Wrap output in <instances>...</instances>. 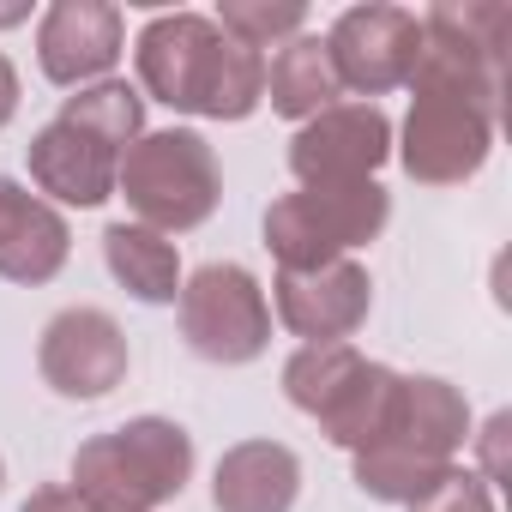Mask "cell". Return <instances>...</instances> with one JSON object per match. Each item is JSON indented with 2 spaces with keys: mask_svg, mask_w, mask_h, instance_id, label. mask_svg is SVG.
I'll use <instances>...</instances> for the list:
<instances>
[{
  "mask_svg": "<svg viewBox=\"0 0 512 512\" xmlns=\"http://www.w3.org/2000/svg\"><path fill=\"white\" fill-rule=\"evenodd\" d=\"M416 19H422V55L410 67V115L392 151L410 181L458 187L494 151L512 13L500 0H464V7L440 0Z\"/></svg>",
  "mask_w": 512,
  "mask_h": 512,
  "instance_id": "1",
  "label": "cell"
},
{
  "mask_svg": "<svg viewBox=\"0 0 512 512\" xmlns=\"http://www.w3.org/2000/svg\"><path fill=\"white\" fill-rule=\"evenodd\" d=\"M133 67H139V97L175 115L247 121L266 103V55L223 37L217 19L205 13H157L133 43Z\"/></svg>",
  "mask_w": 512,
  "mask_h": 512,
  "instance_id": "2",
  "label": "cell"
},
{
  "mask_svg": "<svg viewBox=\"0 0 512 512\" xmlns=\"http://www.w3.org/2000/svg\"><path fill=\"white\" fill-rule=\"evenodd\" d=\"M193 482V434L169 416H133L109 434L79 440L73 494L85 512H157Z\"/></svg>",
  "mask_w": 512,
  "mask_h": 512,
  "instance_id": "3",
  "label": "cell"
},
{
  "mask_svg": "<svg viewBox=\"0 0 512 512\" xmlns=\"http://www.w3.org/2000/svg\"><path fill=\"white\" fill-rule=\"evenodd\" d=\"M398 386L404 374H392L386 362H368L356 344H302L284 362V398L302 416H314L320 434L350 458L386 434L398 410Z\"/></svg>",
  "mask_w": 512,
  "mask_h": 512,
  "instance_id": "4",
  "label": "cell"
},
{
  "mask_svg": "<svg viewBox=\"0 0 512 512\" xmlns=\"http://www.w3.org/2000/svg\"><path fill=\"white\" fill-rule=\"evenodd\" d=\"M115 193L127 199L133 223L175 241L223 205V169H217V151L193 127H163V133H139V145H127V157L115 169Z\"/></svg>",
  "mask_w": 512,
  "mask_h": 512,
  "instance_id": "5",
  "label": "cell"
},
{
  "mask_svg": "<svg viewBox=\"0 0 512 512\" xmlns=\"http://www.w3.org/2000/svg\"><path fill=\"white\" fill-rule=\"evenodd\" d=\"M392 217V193L380 181H350V187H296L266 205V247L278 272H308L350 260L368 247Z\"/></svg>",
  "mask_w": 512,
  "mask_h": 512,
  "instance_id": "6",
  "label": "cell"
},
{
  "mask_svg": "<svg viewBox=\"0 0 512 512\" xmlns=\"http://www.w3.org/2000/svg\"><path fill=\"white\" fill-rule=\"evenodd\" d=\"M175 314H181V338L199 362L241 368V362H260L272 350V302H266L260 278L235 260L199 266L181 284Z\"/></svg>",
  "mask_w": 512,
  "mask_h": 512,
  "instance_id": "7",
  "label": "cell"
},
{
  "mask_svg": "<svg viewBox=\"0 0 512 512\" xmlns=\"http://www.w3.org/2000/svg\"><path fill=\"white\" fill-rule=\"evenodd\" d=\"M416 55H422V19L404 7H386V0L344 7L326 31V61L338 73V91H356L368 103L410 85Z\"/></svg>",
  "mask_w": 512,
  "mask_h": 512,
  "instance_id": "8",
  "label": "cell"
},
{
  "mask_svg": "<svg viewBox=\"0 0 512 512\" xmlns=\"http://www.w3.org/2000/svg\"><path fill=\"white\" fill-rule=\"evenodd\" d=\"M127 332L115 314L103 308H61L43 338H37V368H43V386L73 398V404H97L109 398L121 380H127Z\"/></svg>",
  "mask_w": 512,
  "mask_h": 512,
  "instance_id": "9",
  "label": "cell"
},
{
  "mask_svg": "<svg viewBox=\"0 0 512 512\" xmlns=\"http://www.w3.org/2000/svg\"><path fill=\"white\" fill-rule=\"evenodd\" d=\"M392 157V121L380 103H332L290 139V175L296 187H350L374 181V169Z\"/></svg>",
  "mask_w": 512,
  "mask_h": 512,
  "instance_id": "10",
  "label": "cell"
},
{
  "mask_svg": "<svg viewBox=\"0 0 512 512\" xmlns=\"http://www.w3.org/2000/svg\"><path fill=\"white\" fill-rule=\"evenodd\" d=\"M127 55V19L109 0H55L37 19V67L61 91L103 85Z\"/></svg>",
  "mask_w": 512,
  "mask_h": 512,
  "instance_id": "11",
  "label": "cell"
},
{
  "mask_svg": "<svg viewBox=\"0 0 512 512\" xmlns=\"http://www.w3.org/2000/svg\"><path fill=\"white\" fill-rule=\"evenodd\" d=\"M272 308H278L284 332L302 338V344H350L368 326L374 278L356 260H332V266H308V272H278Z\"/></svg>",
  "mask_w": 512,
  "mask_h": 512,
  "instance_id": "12",
  "label": "cell"
},
{
  "mask_svg": "<svg viewBox=\"0 0 512 512\" xmlns=\"http://www.w3.org/2000/svg\"><path fill=\"white\" fill-rule=\"evenodd\" d=\"M67 253H73L67 217L43 193H31L25 181L0 175V278L37 290V284L61 278Z\"/></svg>",
  "mask_w": 512,
  "mask_h": 512,
  "instance_id": "13",
  "label": "cell"
},
{
  "mask_svg": "<svg viewBox=\"0 0 512 512\" xmlns=\"http://www.w3.org/2000/svg\"><path fill=\"white\" fill-rule=\"evenodd\" d=\"M25 163H31L37 193H43L55 211H61V205L91 211V205L115 199V169H121V157H115L109 145H97L91 133L67 127L61 115H55L49 127H37V133H31Z\"/></svg>",
  "mask_w": 512,
  "mask_h": 512,
  "instance_id": "14",
  "label": "cell"
},
{
  "mask_svg": "<svg viewBox=\"0 0 512 512\" xmlns=\"http://www.w3.org/2000/svg\"><path fill=\"white\" fill-rule=\"evenodd\" d=\"M302 494V458L284 440H241L211 470L217 512H290Z\"/></svg>",
  "mask_w": 512,
  "mask_h": 512,
  "instance_id": "15",
  "label": "cell"
},
{
  "mask_svg": "<svg viewBox=\"0 0 512 512\" xmlns=\"http://www.w3.org/2000/svg\"><path fill=\"white\" fill-rule=\"evenodd\" d=\"M380 440H398V446H416V452H428V458L458 464V452H464V440H470V404H464V392H458L452 380H440V374H404L398 410H392V422H386ZM380 440H374V446H380Z\"/></svg>",
  "mask_w": 512,
  "mask_h": 512,
  "instance_id": "16",
  "label": "cell"
},
{
  "mask_svg": "<svg viewBox=\"0 0 512 512\" xmlns=\"http://www.w3.org/2000/svg\"><path fill=\"white\" fill-rule=\"evenodd\" d=\"M103 260H109V278H115L127 296L151 302V308H169V302L181 296V284H187L181 247H175L169 235L145 229V223H109V229H103Z\"/></svg>",
  "mask_w": 512,
  "mask_h": 512,
  "instance_id": "17",
  "label": "cell"
},
{
  "mask_svg": "<svg viewBox=\"0 0 512 512\" xmlns=\"http://www.w3.org/2000/svg\"><path fill=\"white\" fill-rule=\"evenodd\" d=\"M344 91H338V73H332V61H326V37H296V43H284L278 55H272V67H266V103L284 115V121H314L320 109H332Z\"/></svg>",
  "mask_w": 512,
  "mask_h": 512,
  "instance_id": "18",
  "label": "cell"
},
{
  "mask_svg": "<svg viewBox=\"0 0 512 512\" xmlns=\"http://www.w3.org/2000/svg\"><path fill=\"white\" fill-rule=\"evenodd\" d=\"M61 121L91 133L97 145H109L115 157H127V145H139L145 133V97L127 85V79H103V85H85L61 103Z\"/></svg>",
  "mask_w": 512,
  "mask_h": 512,
  "instance_id": "19",
  "label": "cell"
},
{
  "mask_svg": "<svg viewBox=\"0 0 512 512\" xmlns=\"http://www.w3.org/2000/svg\"><path fill=\"white\" fill-rule=\"evenodd\" d=\"M217 31L235 37L241 49H284L308 31V7L302 0H223L217 7Z\"/></svg>",
  "mask_w": 512,
  "mask_h": 512,
  "instance_id": "20",
  "label": "cell"
},
{
  "mask_svg": "<svg viewBox=\"0 0 512 512\" xmlns=\"http://www.w3.org/2000/svg\"><path fill=\"white\" fill-rule=\"evenodd\" d=\"M404 512H494V488L470 470V464H452L422 500H410Z\"/></svg>",
  "mask_w": 512,
  "mask_h": 512,
  "instance_id": "21",
  "label": "cell"
},
{
  "mask_svg": "<svg viewBox=\"0 0 512 512\" xmlns=\"http://www.w3.org/2000/svg\"><path fill=\"white\" fill-rule=\"evenodd\" d=\"M506 434H512V416H506V410H494V416H488V428L476 434V440H482V470H476V476H482L488 488H494V482H506Z\"/></svg>",
  "mask_w": 512,
  "mask_h": 512,
  "instance_id": "22",
  "label": "cell"
},
{
  "mask_svg": "<svg viewBox=\"0 0 512 512\" xmlns=\"http://www.w3.org/2000/svg\"><path fill=\"white\" fill-rule=\"evenodd\" d=\"M19 512H85V500H79L67 482H43V488H31V500H25Z\"/></svg>",
  "mask_w": 512,
  "mask_h": 512,
  "instance_id": "23",
  "label": "cell"
},
{
  "mask_svg": "<svg viewBox=\"0 0 512 512\" xmlns=\"http://www.w3.org/2000/svg\"><path fill=\"white\" fill-rule=\"evenodd\" d=\"M13 115H19V67L0 55V127H7Z\"/></svg>",
  "mask_w": 512,
  "mask_h": 512,
  "instance_id": "24",
  "label": "cell"
},
{
  "mask_svg": "<svg viewBox=\"0 0 512 512\" xmlns=\"http://www.w3.org/2000/svg\"><path fill=\"white\" fill-rule=\"evenodd\" d=\"M0 482H7V464H0Z\"/></svg>",
  "mask_w": 512,
  "mask_h": 512,
  "instance_id": "25",
  "label": "cell"
}]
</instances>
